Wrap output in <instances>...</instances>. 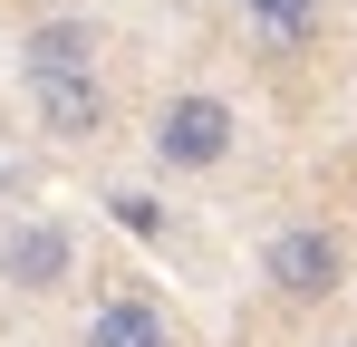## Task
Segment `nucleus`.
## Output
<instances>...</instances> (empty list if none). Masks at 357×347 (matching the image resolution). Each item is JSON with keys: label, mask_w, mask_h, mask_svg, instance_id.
<instances>
[{"label": "nucleus", "mask_w": 357, "mask_h": 347, "mask_svg": "<svg viewBox=\"0 0 357 347\" xmlns=\"http://www.w3.org/2000/svg\"><path fill=\"white\" fill-rule=\"evenodd\" d=\"M232 145H241L232 97H213V87L165 97V116H155V164L165 174H213V164H232Z\"/></svg>", "instance_id": "obj_1"}, {"label": "nucleus", "mask_w": 357, "mask_h": 347, "mask_svg": "<svg viewBox=\"0 0 357 347\" xmlns=\"http://www.w3.org/2000/svg\"><path fill=\"white\" fill-rule=\"evenodd\" d=\"M261 280L280 289L290 309L338 299V289H348V241H338L328 222H290V231H271V241H261Z\"/></svg>", "instance_id": "obj_2"}, {"label": "nucleus", "mask_w": 357, "mask_h": 347, "mask_svg": "<svg viewBox=\"0 0 357 347\" xmlns=\"http://www.w3.org/2000/svg\"><path fill=\"white\" fill-rule=\"evenodd\" d=\"M97 20H77V10H59V20H29V39H20V87H39V77H97Z\"/></svg>", "instance_id": "obj_3"}, {"label": "nucleus", "mask_w": 357, "mask_h": 347, "mask_svg": "<svg viewBox=\"0 0 357 347\" xmlns=\"http://www.w3.org/2000/svg\"><path fill=\"white\" fill-rule=\"evenodd\" d=\"M68 270H77V241H68L59 222H10V231H0V280H10V289L49 299Z\"/></svg>", "instance_id": "obj_4"}, {"label": "nucleus", "mask_w": 357, "mask_h": 347, "mask_svg": "<svg viewBox=\"0 0 357 347\" xmlns=\"http://www.w3.org/2000/svg\"><path fill=\"white\" fill-rule=\"evenodd\" d=\"M29 116L59 145H87V135H107V77H39L29 87Z\"/></svg>", "instance_id": "obj_5"}, {"label": "nucleus", "mask_w": 357, "mask_h": 347, "mask_svg": "<svg viewBox=\"0 0 357 347\" xmlns=\"http://www.w3.org/2000/svg\"><path fill=\"white\" fill-rule=\"evenodd\" d=\"M241 20L261 29V49H271V58H299L309 39H319L328 0H241Z\"/></svg>", "instance_id": "obj_6"}, {"label": "nucleus", "mask_w": 357, "mask_h": 347, "mask_svg": "<svg viewBox=\"0 0 357 347\" xmlns=\"http://www.w3.org/2000/svg\"><path fill=\"white\" fill-rule=\"evenodd\" d=\"M87 347H174V328H165L155 299H107V309L87 318Z\"/></svg>", "instance_id": "obj_7"}, {"label": "nucleus", "mask_w": 357, "mask_h": 347, "mask_svg": "<svg viewBox=\"0 0 357 347\" xmlns=\"http://www.w3.org/2000/svg\"><path fill=\"white\" fill-rule=\"evenodd\" d=\"M0 193H10V164H0Z\"/></svg>", "instance_id": "obj_8"}]
</instances>
